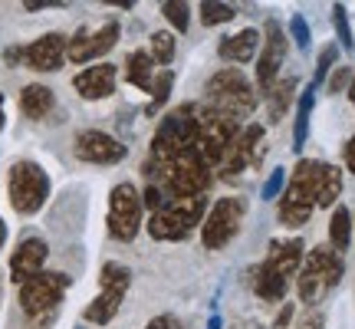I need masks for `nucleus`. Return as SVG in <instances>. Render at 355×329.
Masks as SVG:
<instances>
[{"mask_svg": "<svg viewBox=\"0 0 355 329\" xmlns=\"http://www.w3.org/2000/svg\"><path fill=\"white\" fill-rule=\"evenodd\" d=\"M175 50H178V37L171 30H155L152 37H148V56L162 69H168V63L175 60Z\"/></svg>", "mask_w": 355, "mask_h": 329, "instance_id": "obj_30", "label": "nucleus"}, {"mask_svg": "<svg viewBox=\"0 0 355 329\" xmlns=\"http://www.w3.org/2000/svg\"><path fill=\"white\" fill-rule=\"evenodd\" d=\"M66 43H69V37H63V33H43L33 43H26L24 66L37 69V73H56V69H63Z\"/></svg>", "mask_w": 355, "mask_h": 329, "instance_id": "obj_15", "label": "nucleus"}, {"mask_svg": "<svg viewBox=\"0 0 355 329\" xmlns=\"http://www.w3.org/2000/svg\"><path fill=\"white\" fill-rule=\"evenodd\" d=\"M122 300H125V293L99 290V293H96V300H92V303L83 310V319H86V323H92V326H109V323L119 317Z\"/></svg>", "mask_w": 355, "mask_h": 329, "instance_id": "obj_21", "label": "nucleus"}, {"mask_svg": "<svg viewBox=\"0 0 355 329\" xmlns=\"http://www.w3.org/2000/svg\"><path fill=\"white\" fill-rule=\"evenodd\" d=\"M290 319H293V306L286 303V306H283V310L277 313V319H273V329H286V326H290Z\"/></svg>", "mask_w": 355, "mask_h": 329, "instance_id": "obj_42", "label": "nucleus"}, {"mask_svg": "<svg viewBox=\"0 0 355 329\" xmlns=\"http://www.w3.org/2000/svg\"><path fill=\"white\" fill-rule=\"evenodd\" d=\"M332 26H336V37H339V47L352 53L355 50V37H352V26H349V13H345L343 3L332 7Z\"/></svg>", "mask_w": 355, "mask_h": 329, "instance_id": "obj_34", "label": "nucleus"}, {"mask_svg": "<svg viewBox=\"0 0 355 329\" xmlns=\"http://www.w3.org/2000/svg\"><path fill=\"white\" fill-rule=\"evenodd\" d=\"M3 244H7V224L0 221V247H3Z\"/></svg>", "mask_w": 355, "mask_h": 329, "instance_id": "obj_47", "label": "nucleus"}, {"mask_svg": "<svg viewBox=\"0 0 355 329\" xmlns=\"http://www.w3.org/2000/svg\"><path fill=\"white\" fill-rule=\"evenodd\" d=\"M198 112H201V106H194V102H184V106L171 109L158 122V128H155L145 162L165 164L171 158H178V155L198 152V139H201V119H198Z\"/></svg>", "mask_w": 355, "mask_h": 329, "instance_id": "obj_1", "label": "nucleus"}, {"mask_svg": "<svg viewBox=\"0 0 355 329\" xmlns=\"http://www.w3.org/2000/svg\"><path fill=\"white\" fill-rule=\"evenodd\" d=\"M250 287H254V293L260 296V300H266V303H279V300H286L290 280L283 277V273H277L270 264H257L254 270H250Z\"/></svg>", "mask_w": 355, "mask_h": 329, "instance_id": "obj_20", "label": "nucleus"}, {"mask_svg": "<svg viewBox=\"0 0 355 329\" xmlns=\"http://www.w3.org/2000/svg\"><path fill=\"white\" fill-rule=\"evenodd\" d=\"M152 66H155V60L148 56V50H132L125 56L122 76H125V83H132L135 89H141V92H148V96H152V86H155Z\"/></svg>", "mask_w": 355, "mask_h": 329, "instance_id": "obj_22", "label": "nucleus"}, {"mask_svg": "<svg viewBox=\"0 0 355 329\" xmlns=\"http://www.w3.org/2000/svg\"><path fill=\"white\" fill-rule=\"evenodd\" d=\"M296 86H300V79H296V76H283V79H277V86L266 92V112H270V122H273V126H277L279 119L290 112Z\"/></svg>", "mask_w": 355, "mask_h": 329, "instance_id": "obj_25", "label": "nucleus"}, {"mask_svg": "<svg viewBox=\"0 0 355 329\" xmlns=\"http://www.w3.org/2000/svg\"><path fill=\"white\" fill-rule=\"evenodd\" d=\"M319 158H300L293 168L290 181L279 198V224L283 228H303L316 211V181H319Z\"/></svg>", "mask_w": 355, "mask_h": 329, "instance_id": "obj_4", "label": "nucleus"}, {"mask_svg": "<svg viewBox=\"0 0 355 329\" xmlns=\"http://www.w3.org/2000/svg\"><path fill=\"white\" fill-rule=\"evenodd\" d=\"M7 191H10V204L17 214H37L43 211V204L50 198V175L30 158L13 162L10 175H7Z\"/></svg>", "mask_w": 355, "mask_h": 329, "instance_id": "obj_8", "label": "nucleus"}, {"mask_svg": "<svg viewBox=\"0 0 355 329\" xmlns=\"http://www.w3.org/2000/svg\"><path fill=\"white\" fill-rule=\"evenodd\" d=\"M132 287V270L119 260H105L99 270V290H115V293H128Z\"/></svg>", "mask_w": 355, "mask_h": 329, "instance_id": "obj_29", "label": "nucleus"}, {"mask_svg": "<svg viewBox=\"0 0 355 329\" xmlns=\"http://www.w3.org/2000/svg\"><path fill=\"white\" fill-rule=\"evenodd\" d=\"M73 277L69 273H60V270H43L33 280H26L17 300H20V310H24L30 319H40V323H50L56 317V310L63 303L66 290H69Z\"/></svg>", "mask_w": 355, "mask_h": 329, "instance_id": "obj_7", "label": "nucleus"}, {"mask_svg": "<svg viewBox=\"0 0 355 329\" xmlns=\"http://www.w3.org/2000/svg\"><path fill=\"white\" fill-rule=\"evenodd\" d=\"M286 50H290V40L283 33V24L279 20H266L263 26V47L257 53V79L254 86L257 92H270V89L277 86L279 79V69L286 63Z\"/></svg>", "mask_w": 355, "mask_h": 329, "instance_id": "obj_12", "label": "nucleus"}, {"mask_svg": "<svg viewBox=\"0 0 355 329\" xmlns=\"http://www.w3.org/2000/svg\"><path fill=\"white\" fill-rule=\"evenodd\" d=\"M3 126H7V115H3V92H0V132H3Z\"/></svg>", "mask_w": 355, "mask_h": 329, "instance_id": "obj_45", "label": "nucleus"}, {"mask_svg": "<svg viewBox=\"0 0 355 329\" xmlns=\"http://www.w3.org/2000/svg\"><path fill=\"white\" fill-rule=\"evenodd\" d=\"M349 99H352V106H355V79H352V86H349Z\"/></svg>", "mask_w": 355, "mask_h": 329, "instance_id": "obj_48", "label": "nucleus"}, {"mask_svg": "<svg viewBox=\"0 0 355 329\" xmlns=\"http://www.w3.org/2000/svg\"><path fill=\"white\" fill-rule=\"evenodd\" d=\"M145 329H184V326H181V319H178V317H171V313H162V317H155Z\"/></svg>", "mask_w": 355, "mask_h": 329, "instance_id": "obj_40", "label": "nucleus"}, {"mask_svg": "<svg viewBox=\"0 0 355 329\" xmlns=\"http://www.w3.org/2000/svg\"><path fill=\"white\" fill-rule=\"evenodd\" d=\"M352 79H355L352 66H336V73L329 76V83H326V86H329V92L336 96V92H343V89L352 86Z\"/></svg>", "mask_w": 355, "mask_h": 329, "instance_id": "obj_39", "label": "nucleus"}, {"mask_svg": "<svg viewBox=\"0 0 355 329\" xmlns=\"http://www.w3.org/2000/svg\"><path fill=\"white\" fill-rule=\"evenodd\" d=\"M283 188H286V168H273V171H270V178L263 181L260 198H263V201H273V198H279V194H283Z\"/></svg>", "mask_w": 355, "mask_h": 329, "instance_id": "obj_38", "label": "nucleus"}, {"mask_svg": "<svg viewBox=\"0 0 355 329\" xmlns=\"http://www.w3.org/2000/svg\"><path fill=\"white\" fill-rule=\"evenodd\" d=\"M66 60L69 63H92L96 60V40H92V30L89 26H79L76 33L66 43Z\"/></svg>", "mask_w": 355, "mask_h": 329, "instance_id": "obj_28", "label": "nucleus"}, {"mask_svg": "<svg viewBox=\"0 0 355 329\" xmlns=\"http://www.w3.org/2000/svg\"><path fill=\"white\" fill-rule=\"evenodd\" d=\"M263 135H266V128L260 126V122L243 126V132L237 135V142H234L230 152L224 155V162H220V171H217V175L224 178V181H237L247 168L260 164V158H263Z\"/></svg>", "mask_w": 355, "mask_h": 329, "instance_id": "obj_13", "label": "nucleus"}, {"mask_svg": "<svg viewBox=\"0 0 355 329\" xmlns=\"http://www.w3.org/2000/svg\"><path fill=\"white\" fill-rule=\"evenodd\" d=\"M171 86H175V73L171 69H162L158 76H155V86H152V102L145 106V112L152 115V112H158L162 106H165L168 99H171Z\"/></svg>", "mask_w": 355, "mask_h": 329, "instance_id": "obj_32", "label": "nucleus"}, {"mask_svg": "<svg viewBox=\"0 0 355 329\" xmlns=\"http://www.w3.org/2000/svg\"><path fill=\"white\" fill-rule=\"evenodd\" d=\"M207 194L191 198H168L162 211H155L148 221V234L155 241H184L194 228H201L207 217Z\"/></svg>", "mask_w": 355, "mask_h": 329, "instance_id": "obj_6", "label": "nucleus"}, {"mask_svg": "<svg viewBox=\"0 0 355 329\" xmlns=\"http://www.w3.org/2000/svg\"><path fill=\"white\" fill-rule=\"evenodd\" d=\"M24 56H26V47H17V43H13V47H7V50H3V63H7V66H20V63H24Z\"/></svg>", "mask_w": 355, "mask_h": 329, "instance_id": "obj_41", "label": "nucleus"}, {"mask_svg": "<svg viewBox=\"0 0 355 329\" xmlns=\"http://www.w3.org/2000/svg\"><path fill=\"white\" fill-rule=\"evenodd\" d=\"M115 83H119V69L112 63H92L73 76V89L79 92V99L86 102L109 99L115 92Z\"/></svg>", "mask_w": 355, "mask_h": 329, "instance_id": "obj_16", "label": "nucleus"}, {"mask_svg": "<svg viewBox=\"0 0 355 329\" xmlns=\"http://www.w3.org/2000/svg\"><path fill=\"white\" fill-rule=\"evenodd\" d=\"M343 194V168L322 162L319 164V181H316V208H336Z\"/></svg>", "mask_w": 355, "mask_h": 329, "instance_id": "obj_24", "label": "nucleus"}, {"mask_svg": "<svg viewBox=\"0 0 355 329\" xmlns=\"http://www.w3.org/2000/svg\"><path fill=\"white\" fill-rule=\"evenodd\" d=\"M92 40H96V60H99V56H105V53L119 43V24H115V20L102 24L99 30H92Z\"/></svg>", "mask_w": 355, "mask_h": 329, "instance_id": "obj_36", "label": "nucleus"}, {"mask_svg": "<svg viewBox=\"0 0 355 329\" xmlns=\"http://www.w3.org/2000/svg\"><path fill=\"white\" fill-rule=\"evenodd\" d=\"M303 260H306V244L300 237H290V241H270V251H266V260L277 273L290 280L293 273L303 270Z\"/></svg>", "mask_w": 355, "mask_h": 329, "instance_id": "obj_18", "label": "nucleus"}, {"mask_svg": "<svg viewBox=\"0 0 355 329\" xmlns=\"http://www.w3.org/2000/svg\"><path fill=\"white\" fill-rule=\"evenodd\" d=\"M316 106V89H303V96L296 102V119H293V152H303L306 139H309V115Z\"/></svg>", "mask_w": 355, "mask_h": 329, "instance_id": "obj_27", "label": "nucleus"}, {"mask_svg": "<svg viewBox=\"0 0 355 329\" xmlns=\"http://www.w3.org/2000/svg\"><path fill=\"white\" fill-rule=\"evenodd\" d=\"M343 155H345V168H349V171L355 175V135L345 142V152Z\"/></svg>", "mask_w": 355, "mask_h": 329, "instance_id": "obj_43", "label": "nucleus"}, {"mask_svg": "<svg viewBox=\"0 0 355 329\" xmlns=\"http://www.w3.org/2000/svg\"><path fill=\"white\" fill-rule=\"evenodd\" d=\"M46 257H50V247H46L43 237H26V241H20L10 257V280L17 287H24L26 280H33L37 273H43Z\"/></svg>", "mask_w": 355, "mask_h": 329, "instance_id": "obj_17", "label": "nucleus"}, {"mask_svg": "<svg viewBox=\"0 0 355 329\" xmlns=\"http://www.w3.org/2000/svg\"><path fill=\"white\" fill-rule=\"evenodd\" d=\"M145 178L158 185L165 191L168 198H191V194H207L211 181H214V168L204 162L201 152H188V155H178L165 164H152L145 162L141 164Z\"/></svg>", "mask_w": 355, "mask_h": 329, "instance_id": "obj_2", "label": "nucleus"}, {"mask_svg": "<svg viewBox=\"0 0 355 329\" xmlns=\"http://www.w3.org/2000/svg\"><path fill=\"white\" fill-rule=\"evenodd\" d=\"M336 60H339V47H336V43L322 47V53H319V60H316V73H313V89H319L322 83H326L329 69L336 66Z\"/></svg>", "mask_w": 355, "mask_h": 329, "instance_id": "obj_35", "label": "nucleus"}, {"mask_svg": "<svg viewBox=\"0 0 355 329\" xmlns=\"http://www.w3.org/2000/svg\"><path fill=\"white\" fill-rule=\"evenodd\" d=\"M243 214H247V204L241 198H220L207 208V217L201 224V244L207 251H224L237 234H241Z\"/></svg>", "mask_w": 355, "mask_h": 329, "instance_id": "obj_10", "label": "nucleus"}, {"mask_svg": "<svg viewBox=\"0 0 355 329\" xmlns=\"http://www.w3.org/2000/svg\"><path fill=\"white\" fill-rule=\"evenodd\" d=\"M162 13H165V20L175 26L178 33H188V26H191V7L184 3V0H168V3H162Z\"/></svg>", "mask_w": 355, "mask_h": 329, "instance_id": "obj_33", "label": "nucleus"}, {"mask_svg": "<svg viewBox=\"0 0 355 329\" xmlns=\"http://www.w3.org/2000/svg\"><path fill=\"white\" fill-rule=\"evenodd\" d=\"M204 106H211L217 112L230 115V119H237L243 122L247 115L257 112V86L250 79L243 76L241 69H217L214 76L207 79V86H204Z\"/></svg>", "mask_w": 355, "mask_h": 329, "instance_id": "obj_3", "label": "nucleus"}, {"mask_svg": "<svg viewBox=\"0 0 355 329\" xmlns=\"http://www.w3.org/2000/svg\"><path fill=\"white\" fill-rule=\"evenodd\" d=\"M56 106V96H53L50 86L43 83H30V86L20 89V109H24L26 119H46Z\"/></svg>", "mask_w": 355, "mask_h": 329, "instance_id": "obj_23", "label": "nucleus"}, {"mask_svg": "<svg viewBox=\"0 0 355 329\" xmlns=\"http://www.w3.org/2000/svg\"><path fill=\"white\" fill-rule=\"evenodd\" d=\"M300 329H322V323H319V319H306Z\"/></svg>", "mask_w": 355, "mask_h": 329, "instance_id": "obj_44", "label": "nucleus"}, {"mask_svg": "<svg viewBox=\"0 0 355 329\" xmlns=\"http://www.w3.org/2000/svg\"><path fill=\"white\" fill-rule=\"evenodd\" d=\"M141 194L132 181H119L109 194V234L115 241L122 244H132L139 237V228H141Z\"/></svg>", "mask_w": 355, "mask_h": 329, "instance_id": "obj_11", "label": "nucleus"}, {"mask_svg": "<svg viewBox=\"0 0 355 329\" xmlns=\"http://www.w3.org/2000/svg\"><path fill=\"white\" fill-rule=\"evenodd\" d=\"M198 13H201L204 26H220V24H230V20L237 17V7H234V3H220V0H204L201 7H198Z\"/></svg>", "mask_w": 355, "mask_h": 329, "instance_id": "obj_31", "label": "nucleus"}, {"mask_svg": "<svg viewBox=\"0 0 355 329\" xmlns=\"http://www.w3.org/2000/svg\"><path fill=\"white\" fill-rule=\"evenodd\" d=\"M260 40H263V33L254 30V26H247L241 33L220 40V43H217V56H220L224 63H250L257 56V50H260Z\"/></svg>", "mask_w": 355, "mask_h": 329, "instance_id": "obj_19", "label": "nucleus"}, {"mask_svg": "<svg viewBox=\"0 0 355 329\" xmlns=\"http://www.w3.org/2000/svg\"><path fill=\"white\" fill-rule=\"evenodd\" d=\"M198 119H201L198 152H201V158L211 164V168H220L224 155L230 152V145H234L237 135L243 132L241 122H237V119H230V115H224V112H217V109H211V106H201Z\"/></svg>", "mask_w": 355, "mask_h": 329, "instance_id": "obj_9", "label": "nucleus"}, {"mask_svg": "<svg viewBox=\"0 0 355 329\" xmlns=\"http://www.w3.org/2000/svg\"><path fill=\"white\" fill-rule=\"evenodd\" d=\"M207 329H220V317H217V313L207 319Z\"/></svg>", "mask_w": 355, "mask_h": 329, "instance_id": "obj_46", "label": "nucleus"}, {"mask_svg": "<svg viewBox=\"0 0 355 329\" xmlns=\"http://www.w3.org/2000/svg\"><path fill=\"white\" fill-rule=\"evenodd\" d=\"M73 155L86 164H119L125 162L128 145L102 128H83L73 142Z\"/></svg>", "mask_w": 355, "mask_h": 329, "instance_id": "obj_14", "label": "nucleus"}, {"mask_svg": "<svg viewBox=\"0 0 355 329\" xmlns=\"http://www.w3.org/2000/svg\"><path fill=\"white\" fill-rule=\"evenodd\" d=\"M290 37L293 43H296V50H309V43H313V37H309V24H306L303 13H293L290 17Z\"/></svg>", "mask_w": 355, "mask_h": 329, "instance_id": "obj_37", "label": "nucleus"}, {"mask_svg": "<svg viewBox=\"0 0 355 329\" xmlns=\"http://www.w3.org/2000/svg\"><path fill=\"white\" fill-rule=\"evenodd\" d=\"M352 221H355V217H352Z\"/></svg>", "mask_w": 355, "mask_h": 329, "instance_id": "obj_49", "label": "nucleus"}, {"mask_svg": "<svg viewBox=\"0 0 355 329\" xmlns=\"http://www.w3.org/2000/svg\"><path fill=\"white\" fill-rule=\"evenodd\" d=\"M343 273H345V264L332 247H313V251L306 253L300 277H296L300 300L306 306H316L319 300H326L343 283Z\"/></svg>", "mask_w": 355, "mask_h": 329, "instance_id": "obj_5", "label": "nucleus"}, {"mask_svg": "<svg viewBox=\"0 0 355 329\" xmlns=\"http://www.w3.org/2000/svg\"><path fill=\"white\" fill-rule=\"evenodd\" d=\"M352 211L349 208H343V204H336L332 208V217H329V247L336 253H345L349 251V241H352Z\"/></svg>", "mask_w": 355, "mask_h": 329, "instance_id": "obj_26", "label": "nucleus"}]
</instances>
